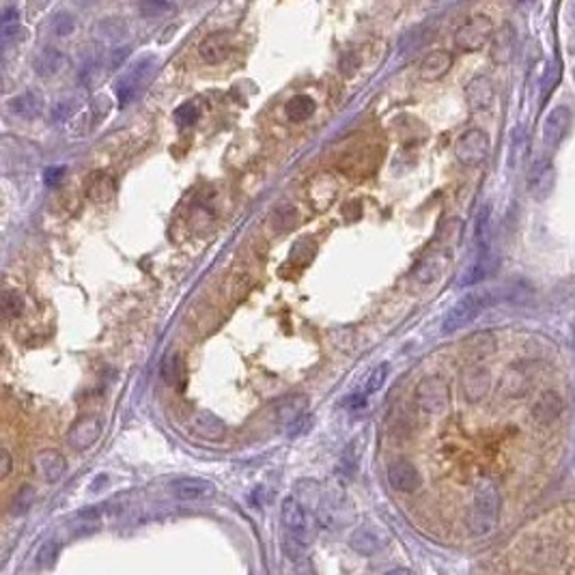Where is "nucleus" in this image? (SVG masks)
I'll return each mask as SVG.
<instances>
[{
    "label": "nucleus",
    "instance_id": "a878e982",
    "mask_svg": "<svg viewBox=\"0 0 575 575\" xmlns=\"http://www.w3.org/2000/svg\"><path fill=\"white\" fill-rule=\"evenodd\" d=\"M87 194L91 201L95 203H104L108 198L114 194V179L110 175H104V172H97L93 175L89 184H87Z\"/></svg>",
    "mask_w": 575,
    "mask_h": 575
},
{
    "label": "nucleus",
    "instance_id": "2f4dec72",
    "mask_svg": "<svg viewBox=\"0 0 575 575\" xmlns=\"http://www.w3.org/2000/svg\"><path fill=\"white\" fill-rule=\"evenodd\" d=\"M35 498H37L35 489L28 487V485H24L22 489H19V491L15 493V498H13V502H11V513H13V515H24V513L35 504Z\"/></svg>",
    "mask_w": 575,
    "mask_h": 575
},
{
    "label": "nucleus",
    "instance_id": "de8ad7c7",
    "mask_svg": "<svg viewBox=\"0 0 575 575\" xmlns=\"http://www.w3.org/2000/svg\"><path fill=\"white\" fill-rule=\"evenodd\" d=\"M0 457H3V468H0V470H3V479H7L9 474H11V468H13L11 454H9V450L5 448V450H3V454H0Z\"/></svg>",
    "mask_w": 575,
    "mask_h": 575
},
{
    "label": "nucleus",
    "instance_id": "ea45409f",
    "mask_svg": "<svg viewBox=\"0 0 575 575\" xmlns=\"http://www.w3.org/2000/svg\"><path fill=\"white\" fill-rule=\"evenodd\" d=\"M558 80H560V65L558 63H551L547 73H545V78H543V99L549 97L551 89L558 85Z\"/></svg>",
    "mask_w": 575,
    "mask_h": 575
},
{
    "label": "nucleus",
    "instance_id": "4468645a",
    "mask_svg": "<svg viewBox=\"0 0 575 575\" xmlns=\"http://www.w3.org/2000/svg\"><path fill=\"white\" fill-rule=\"evenodd\" d=\"M571 125V110L567 106H556L547 116L543 123V145L547 149H556L563 138L567 134Z\"/></svg>",
    "mask_w": 575,
    "mask_h": 575
},
{
    "label": "nucleus",
    "instance_id": "39448f33",
    "mask_svg": "<svg viewBox=\"0 0 575 575\" xmlns=\"http://www.w3.org/2000/svg\"><path fill=\"white\" fill-rule=\"evenodd\" d=\"M489 149H491L489 136H487V132H483L479 127L466 130L457 138V143H454V155H457V160L463 166H479V164H483L487 157H489Z\"/></svg>",
    "mask_w": 575,
    "mask_h": 575
},
{
    "label": "nucleus",
    "instance_id": "e433bc0d",
    "mask_svg": "<svg viewBox=\"0 0 575 575\" xmlns=\"http://www.w3.org/2000/svg\"><path fill=\"white\" fill-rule=\"evenodd\" d=\"M162 378L166 384H177L182 380V362H179V355H166V360L162 364Z\"/></svg>",
    "mask_w": 575,
    "mask_h": 575
},
{
    "label": "nucleus",
    "instance_id": "a19ab883",
    "mask_svg": "<svg viewBox=\"0 0 575 575\" xmlns=\"http://www.w3.org/2000/svg\"><path fill=\"white\" fill-rule=\"evenodd\" d=\"M308 427H310V414H302L287 427V433H289V438H300V435H304L308 431Z\"/></svg>",
    "mask_w": 575,
    "mask_h": 575
},
{
    "label": "nucleus",
    "instance_id": "6e6552de",
    "mask_svg": "<svg viewBox=\"0 0 575 575\" xmlns=\"http://www.w3.org/2000/svg\"><path fill=\"white\" fill-rule=\"evenodd\" d=\"M155 67V61L149 56V58H143V61H138L127 73H123L118 78L116 82V97H118V104L121 106H127L132 102V97L138 93L143 82L149 80V76Z\"/></svg>",
    "mask_w": 575,
    "mask_h": 575
},
{
    "label": "nucleus",
    "instance_id": "4be33fe9",
    "mask_svg": "<svg viewBox=\"0 0 575 575\" xmlns=\"http://www.w3.org/2000/svg\"><path fill=\"white\" fill-rule=\"evenodd\" d=\"M44 95L39 91H26V93H19L15 95L13 99H9V110L15 114V116H22V118H35L44 112Z\"/></svg>",
    "mask_w": 575,
    "mask_h": 575
},
{
    "label": "nucleus",
    "instance_id": "4c0bfd02",
    "mask_svg": "<svg viewBox=\"0 0 575 575\" xmlns=\"http://www.w3.org/2000/svg\"><path fill=\"white\" fill-rule=\"evenodd\" d=\"M386 375H388V364H380V366H375L371 371V375L366 378L364 382V394H373V392H378L384 382H386Z\"/></svg>",
    "mask_w": 575,
    "mask_h": 575
},
{
    "label": "nucleus",
    "instance_id": "cd10ccee",
    "mask_svg": "<svg viewBox=\"0 0 575 575\" xmlns=\"http://www.w3.org/2000/svg\"><path fill=\"white\" fill-rule=\"evenodd\" d=\"M17 28H19V9L9 5L3 9V15H0V33H3L5 46L17 35Z\"/></svg>",
    "mask_w": 575,
    "mask_h": 575
},
{
    "label": "nucleus",
    "instance_id": "c9c22d12",
    "mask_svg": "<svg viewBox=\"0 0 575 575\" xmlns=\"http://www.w3.org/2000/svg\"><path fill=\"white\" fill-rule=\"evenodd\" d=\"M272 222H274V224H272L274 231H278V233L287 231V229L295 222V209H293L291 205H281L278 209L274 211Z\"/></svg>",
    "mask_w": 575,
    "mask_h": 575
},
{
    "label": "nucleus",
    "instance_id": "bb28decb",
    "mask_svg": "<svg viewBox=\"0 0 575 575\" xmlns=\"http://www.w3.org/2000/svg\"><path fill=\"white\" fill-rule=\"evenodd\" d=\"M349 543L355 551L362 554V556H371V554L380 549V537L371 528H358L351 534Z\"/></svg>",
    "mask_w": 575,
    "mask_h": 575
},
{
    "label": "nucleus",
    "instance_id": "72a5a7b5",
    "mask_svg": "<svg viewBox=\"0 0 575 575\" xmlns=\"http://www.w3.org/2000/svg\"><path fill=\"white\" fill-rule=\"evenodd\" d=\"M3 310L7 319H13V317H19L24 310V300L22 295L15 291H5L3 293Z\"/></svg>",
    "mask_w": 575,
    "mask_h": 575
},
{
    "label": "nucleus",
    "instance_id": "473e14b6",
    "mask_svg": "<svg viewBox=\"0 0 575 575\" xmlns=\"http://www.w3.org/2000/svg\"><path fill=\"white\" fill-rule=\"evenodd\" d=\"M78 110V99L76 97H63L52 106V116L56 121H69Z\"/></svg>",
    "mask_w": 575,
    "mask_h": 575
},
{
    "label": "nucleus",
    "instance_id": "c03bdc74",
    "mask_svg": "<svg viewBox=\"0 0 575 575\" xmlns=\"http://www.w3.org/2000/svg\"><path fill=\"white\" fill-rule=\"evenodd\" d=\"M141 9H143V13H145L147 17H153L155 13H160V11H172L175 7L168 5V3H145V5H141Z\"/></svg>",
    "mask_w": 575,
    "mask_h": 575
},
{
    "label": "nucleus",
    "instance_id": "f8f14e48",
    "mask_svg": "<svg viewBox=\"0 0 575 575\" xmlns=\"http://www.w3.org/2000/svg\"><path fill=\"white\" fill-rule=\"evenodd\" d=\"M33 468L37 472V477L42 479L44 483H56L58 479L63 477L65 470H67V461L65 457L58 450L54 448H44L35 454L33 459Z\"/></svg>",
    "mask_w": 575,
    "mask_h": 575
},
{
    "label": "nucleus",
    "instance_id": "dca6fc26",
    "mask_svg": "<svg viewBox=\"0 0 575 575\" xmlns=\"http://www.w3.org/2000/svg\"><path fill=\"white\" fill-rule=\"evenodd\" d=\"M554 184H556V172H554V166L549 164V160L534 162L528 175V190L532 198H537V201L547 198L554 190Z\"/></svg>",
    "mask_w": 575,
    "mask_h": 575
},
{
    "label": "nucleus",
    "instance_id": "09e8293b",
    "mask_svg": "<svg viewBox=\"0 0 575 575\" xmlns=\"http://www.w3.org/2000/svg\"><path fill=\"white\" fill-rule=\"evenodd\" d=\"M565 11H567V19H569V24H573V26H575V0L565 7Z\"/></svg>",
    "mask_w": 575,
    "mask_h": 575
},
{
    "label": "nucleus",
    "instance_id": "2eb2a0df",
    "mask_svg": "<svg viewBox=\"0 0 575 575\" xmlns=\"http://www.w3.org/2000/svg\"><path fill=\"white\" fill-rule=\"evenodd\" d=\"M461 388H463V396L470 403H479L489 394L491 388V375L485 366H470L463 373L461 380Z\"/></svg>",
    "mask_w": 575,
    "mask_h": 575
},
{
    "label": "nucleus",
    "instance_id": "49530a36",
    "mask_svg": "<svg viewBox=\"0 0 575 575\" xmlns=\"http://www.w3.org/2000/svg\"><path fill=\"white\" fill-rule=\"evenodd\" d=\"M366 403V394L364 392H358V394H351L349 399L345 401L347 407H362Z\"/></svg>",
    "mask_w": 575,
    "mask_h": 575
},
{
    "label": "nucleus",
    "instance_id": "f03ea898",
    "mask_svg": "<svg viewBox=\"0 0 575 575\" xmlns=\"http://www.w3.org/2000/svg\"><path fill=\"white\" fill-rule=\"evenodd\" d=\"M414 399H416V405H418L425 414L440 416L448 409L450 388H448L446 380L438 378V375H431V378H425L418 382V386L414 390Z\"/></svg>",
    "mask_w": 575,
    "mask_h": 575
},
{
    "label": "nucleus",
    "instance_id": "f704fd0d",
    "mask_svg": "<svg viewBox=\"0 0 575 575\" xmlns=\"http://www.w3.org/2000/svg\"><path fill=\"white\" fill-rule=\"evenodd\" d=\"M198 114H201V112H198V106L188 102V104H182L179 108L172 112V118H175L179 127H188V125L198 121Z\"/></svg>",
    "mask_w": 575,
    "mask_h": 575
},
{
    "label": "nucleus",
    "instance_id": "58836bf2",
    "mask_svg": "<svg viewBox=\"0 0 575 575\" xmlns=\"http://www.w3.org/2000/svg\"><path fill=\"white\" fill-rule=\"evenodd\" d=\"M56 554H58V541L56 539H50L42 545V549L37 551V565L42 569H48L54 565L56 560Z\"/></svg>",
    "mask_w": 575,
    "mask_h": 575
},
{
    "label": "nucleus",
    "instance_id": "0eeeda50",
    "mask_svg": "<svg viewBox=\"0 0 575 575\" xmlns=\"http://www.w3.org/2000/svg\"><path fill=\"white\" fill-rule=\"evenodd\" d=\"M102 431H104V418L102 416L99 414L82 416V418L69 429L67 444L78 452L89 450L99 438H102Z\"/></svg>",
    "mask_w": 575,
    "mask_h": 575
},
{
    "label": "nucleus",
    "instance_id": "6ab92c4d",
    "mask_svg": "<svg viewBox=\"0 0 575 575\" xmlns=\"http://www.w3.org/2000/svg\"><path fill=\"white\" fill-rule=\"evenodd\" d=\"M33 67H35V73L39 78H54L58 73H63L65 67H67V58L65 54L58 50V48H52V46H46L42 52L35 56L33 61Z\"/></svg>",
    "mask_w": 575,
    "mask_h": 575
},
{
    "label": "nucleus",
    "instance_id": "412c9836",
    "mask_svg": "<svg viewBox=\"0 0 575 575\" xmlns=\"http://www.w3.org/2000/svg\"><path fill=\"white\" fill-rule=\"evenodd\" d=\"M452 65V56L450 52L446 50H435V52H429L423 63H421V78L427 82H433V80H440L448 73Z\"/></svg>",
    "mask_w": 575,
    "mask_h": 575
},
{
    "label": "nucleus",
    "instance_id": "a18cd8bd",
    "mask_svg": "<svg viewBox=\"0 0 575 575\" xmlns=\"http://www.w3.org/2000/svg\"><path fill=\"white\" fill-rule=\"evenodd\" d=\"M127 56H130V46H125L121 50H114V54H112V69H116L118 65H121Z\"/></svg>",
    "mask_w": 575,
    "mask_h": 575
},
{
    "label": "nucleus",
    "instance_id": "a211bd4d",
    "mask_svg": "<svg viewBox=\"0 0 575 575\" xmlns=\"http://www.w3.org/2000/svg\"><path fill=\"white\" fill-rule=\"evenodd\" d=\"M493 97H495V89L487 76L472 78L466 87V102L470 110H487L493 104Z\"/></svg>",
    "mask_w": 575,
    "mask_h": 575
},
{
    "label": "nucleus",
    "instance_id": "79ce46f5",
    "mask_svg": "<svg viewBox=\"0 0 575 575\" xmlns=\"http://www.w3.org/2000/svg\"><path fill=\"white\" fill-rule=\"evenodd\" d=\"M110 97L108 95H97L95 99H93V104H91V110H93V114H95V118H102V116H106L108 112H110Z\"/></svg>",
    "mask_w": 575,
    "mask_h": 575
},
{
    "label": "nucleus",
    "instance_id": "c85d7f7f",
    "mask_svg": "<svg viewBox=\"0 0 575 575\" xmlns=\"http://www.w3.org/2000/svg\"><path fill=\"white\" fill-rule=\"evenodd\" d=\"M528 390V380L522 373V369H511L506 371V375L502 378V392H506L508 396H520Z\"/></svg>",
    "mask_w": 575,
    "mask_h": 575
},
{
    "label": "nucleus",
    "instance_id": "9d476101",
    "mask_svg": "<svg viewBox=\"0 0 575 575\" xmlns=\"http://www.w3.org/2000/svg\"><path fill=\"white\" fill-rule=\"evenodd\" d=\"M231 52H233V42H231V35L224 30H215L198 44V56H201V61H205L207 65L224 63L231 56Z\"/></svg>",
    "mask_w": 575,
    "mask_h": 575
},
{
    "label": "nucleus",
    "instance_id": "7c9ffc66",
    "mask_svg": "<svg viewBox=\"0 0 575 575\" xmlns=\"http://www.w3.org/2000/svg\"><path fill=\"white\" fill-rule=\"evenodd\" d=\"M50 28L56 37H69L76 30V17L67 11H58L50 19Z\"/></svg>",
    "mask_w": 575,
    "mask_h": 575
},
{
    "label": "nucleus",
    "instance_id": "20e7f679",
    "mask_svg": "<svg viewBox=\"0 0 575 575\" xmlns=\"http://www.w3.org/2000/svg\"><path fill=\"white\" fill-rule=\"evenodd\" d=\"M491 33H493L491 17L485 13H477L454 33V48L461 52H477L489 42Z\"/></svg>",
    "mask_w": 575,
    "mask_h": 575
},
{
    "label": "nucleus",
    "instance_id": "c756f323",
    "mask_svg": "<svg viewBox=\"0 0 575 575\" xmlns=\"http://www.w3.org/2000/svg\"><path fill=\"white\" fill-rule=\"evenodd\" d=\"M360 440H353L347 448H345V454L341 459V466H339V472L343 474L345 479L353 477L355 470H358V461H360V448H358Z\"/></svg>",
    "mask_w": 575,
    "mask_h": 575
},
{
    "label": "nucleus",
    "instance_id": "7ed1b4c3",
    "mask_svg": "<svg viewBox=\"0 0 575 575\" xmlns=\"http://www.w3.org/2000/svg\"><path fill=\"white\" fill-rule=\"evenodd\" d=\"M491 291L487 293H468L466 297H461V300L454 304L448 315L444 317V324H442V330L444 334H452V332H457L466 326H470L474 319L479 317V312L491 304Z\"/></svg>",
    "mask_w": 575,
    "mask_h": 575
},
{
    "label": "nucleus",
    "instance_id": "5701e85b",
    "mask_svg": "<svg viewBox=\"0 0 575 575\" xmlns=\"http://www.w3.org/2000/svg\"><path fill=\"white\" fill-rule=\"evenodd\" d=\"M493 267H495V261L491 259L489 250H481L477 259H474V261L468 265V269L463 272L461 285H463V287H472V285L481 283L483 278H487V276L493 272Z\"/></svg>",
    "mask_w": 575,
    "mask_h": 575
},
{
    "label": "nucleus",
    "instance_id": "aec40b11",
    "mask_svg": "<svg viewBox=\"0 0 575 575\" xmlns=\"http://www.w3.org/2000/svg\"><path fill=\"white\" fill-rule=\"evenodd\" d=\"M446 263H448V254L446 252H433L429 256H425V259L416 265L414 274H412V278L414 283H418V285H429L433 283L438 276H442V272L446 269Z\"/></svg>",
    "mask_w": 575,
    "mask_h": 575
},
{
    "label": "nucleus",
    "instance_id": "9b49d317",
    "mask_svg": "<svg viewBox=\"0 0 575 575\" xmlns=\"http://www.w3.org/2000/svg\"><path fill=\"white\" fill-rule=\"evenodd\" d=\"M188 429H190V433L196 435V438H203V440H209V442H220L229 431L227 423L222 418H218L215 414L205 412V409L192 414Z\"/></svg>",
    "mask_w": 575,
    "mask_h": 575
},
{
    "label": "nucleus",
    "instance_id": "1a4fd4ad",
    "mask_svg": "<svg viewBox=\"0 0 575 575\" xmlns=\"http://www.w3.org/2000/svg\"><path fill=\"white\" fill-rule=\"evenodd\" d=\"M386 479H388L392 489L401 491V493H414V491H418L421 485H423V477H421L418 468L407 459L390 461L388 470H386Z\"/></svg>",
    "mask_w": 575,
    "mask_h": 575
},
{
    "label": "nucleus",
    "instance_id": "37998d69",
    "mask_svg": "<svg viewBox=\"0 0 575 575\" xmlns=\"http://www.w3.org/2000/svg\"><path fill=\"white\" fill-rule=\"evenodd\" d=\"M65 177V168L63 166H50V168H46V172H44V184L48 186V188H54L58 182H61Z\"/></svg>",
    "mask_w": 575,
    "mask_h": 575
},
{
    "label": "nucleus",
    "instance_id": "f3484780",
    "mask_svg": "<svg viewBox=\"0 0 575 575\" xmlns=\"http://www.w3.org/2000/svg\"><path fill=\"white\" fill-rule=\"evenodd\" d=\"M563 396L558 392H554V390H547L543 392L537 401H534L530 414H532V421L537 423V425H551V423H556L558 421V416L563 414Z\"/></svg>",
    "mask_w": 575,
    "mask_h": 575
},
{
    "label": "nucleus",
    "instance_id": "b1692460",
    "mask_svg": "<svg viewBox=\"0 0 575 575\" xmlns=\"http://www.w3.org/2000/svg\"><path fill=\"white\" fill-rule=\"evenodd\" d=\"M515 52V30L511 26H502L493 35L491 44V58L495 63H508Z\"/></svg>",
    "mask_w": 575,
    "mask_h": 575
},
{
    "label": "nucleus",
    "instance_id": "8fccbe9b",
    "mask_svg": "<svg viewBox=\"0 0 575 575\" xmlns=\"http://www.w3.org/2000/svg\"><path fill=\"white\" fill-rule=\"evenodd\" d=\"M384 575H409V571H407V569H403V567H396V569L386 571Z\"/></svg>",
    "mask_w": 575,
    "mask_h": 575
},
{
    "label": "nucleus",
    "instance_id": "ddd939ff",
    "mask_svg": "<svg viewBox=\"0 0 575 575\" xmlns=\"http://www.w3.org/2000/svg\"><path fill=\"white\" fill-rule=\"evenodd\" d=\"M170 491L177 500H184V502H196V500H207L215 493V487L211 481L207 479H201V477H184V479H177L172 485H170Z\"/></svg>",
    "mask_w": 575,
    "mask_h": 575
},
{
    "label": "nucleus",
    "instance_id": "423d86ee",
    "mask_svg": "<svg viewBox=\"0 0 575 575\" xmlns=\"http://www.w3.org/2000/svg\"><path fill=\"white\" fill-rule=\"evenodd\" d=\"M281 518H283V526L287 530V537L293 539L300 545H310L312 541V532H310V522L308 515L304 511V506L300 504V500H295L293 495L283 500L281 504Z\"/></svg>",
    "mask_w": 575,
    "mask_h": 575
},
{
    "label": "nucleus",
    "instance_id": "f257e3e1",
    "mask_svg": "<svg viewBox=\"0 0 575 575\" xmlns=\"http://www.w3.org/2000/svg\"><path fill=\"white\" fill-rule=\"evenodd\" d=\"M498 515H500V491L493 481L481 479L477 487H474V495H472V508L468 518L470 532L474 537H485L498 524Z\"/></svg>",
    "mask_w": 575,
    "mask_h": 575
},
{
    "label": "nucleus",
    "instance_id": "393cba45",
    "mask_svg": "<svg viewBox=\"0 0 575 575\" xmlns=\"http://www.w3.org/2000/svg\"><path fill=\"white\" fill-rule=\"evenodd\" d=\"M315 99L310 95H295L285 104V114L289 121L293 123H302L315 112Z\"/></svg>",
    "mask_w": 575,
    "mask_h": 575
},
{
    "label": "nucleus",
    "instance_id": "3c124183",
    "mask_svg": "<svg viewBox=\"0 0 575 575\" xmlns=\"http://www.w3.org/2000/svg\"><path fill=\"white\" fill-rule=\"evenodd\" d=\"M573 76H575V65H573Z\"/></svg>",
    "mask_w": 575,
    "mask_h": 575
}]
</instances>
